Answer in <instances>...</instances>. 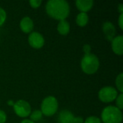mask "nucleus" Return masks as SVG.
<instances>
[{"label":"nucleus","instance_id":"1","mask_svg":"<svg viewBox=\"0 0 123 123\" xmlns=\"http://www.w3.org/2000/svg\"><path fill=\"white\" fill-rule=\"evenodd\" d=\"M45 10L50 17L61 21L69 15L70 6L65 0H50L46 3Z\"/></svg>","mask_w":123,"mask_h":123},{"label":"nucleus","instance_id":"2","mask_svg":"<svg viewBox=\"0 0 123 123\" xmlns=\"http://www.w3.org/2000/svg\"><path fill=\"white\" fill-rule=\"evenodd\" d=\"M101 118L103 123H121L123 121V112L117 107L107 106L102 110Z\"/></svg>","mask_w":123,"mask_h":123},{"label":"nucleus","instance_id":"3","mask_svg":"<svg viewBox=\"0 0 123 123\" xmlns=\"http://www.w3.org/2000/svg\"><path fill=\"white\" fill-rule=\"evenodd\" d=\"M82 71L86 74H93L97 71L99 67V61L97 56L92 53L85 54L81 61Z\"/></svg>","mask_w":123,"mask_h":123},{"label":"nucleus","instance_id":"4","mask_svg":"<svg viewBox=\"0 0 123 123\" xmlns=\"http://www.w3.org/2000/svg\"><path fill=\"white\" fill-rule=\"evenodd\" d=\"M58 109V102L55 97L48 96L41 103V112L43 115L50 117L56 113Z\"/></svg>","mask_w":123,"mask_h":123},{"label":"nucleus","instance_id":"5","mask_svg":"<svg viewBox=\"0 0 123 123\" xmlns=\"http://www.w3.org/2000/svg\"><path fill=\"white\" fill-rule=\"evenodd\" d=\"M117 96H118V93L117 89L110 86L102 88L98 93V97L99 100H101L105 103H109L113 102L115 99H116Z\"/></svg>","mask_w":123,"mask_h":123},{"label":"nucleus","instance_id":"6","mask_svg":"<svg viewBox=\"0 0 123 123\" xmlns=\"http://www.w3.org/2000/svg\"><path fill=\"white\" fill-rule=\"evenodd\" d=\"M15 114L20 117H27L31 113V106L25 100L20 99L14 102L13 106Z\"/></svg>","mask_w":123,"mask_h":123},{"label":"nucleus","instance_id":"7","mask_svg":"<svg viewBox=\"0 0 123 123\" xmlns=\"http://www.w3.org/2000/svg\"><path fill=\"white\" fill-rule=\"evenodd\" d=\"M84 119L81 117H75L74 114L68 110L61 111L58 117V123H83Z\"/></svg>","mask_w":123,"mask_h":123},{"label":"nucleus","instance_id":"8","mask_svg":"<svg viewBox=\"0 0 123 123\" xmlns=\"http://www.w3.org/2000/svg\"><path fill=\"white\" fill-rule=\"evenodd\" d=\"M28 43L31 47L36 49H39L44 45L45 39L40 32H32L29 35Z\"/></svg>","mask_w":123,"mask_h":123},{"label":"nucleus","instance_id":"9","mask_svg":"<svg viewBox=\"0 0 123 123\" xmlns=\"http://www.w3.org/2000/svg\"><path fill=\"white\" fill-rule=\"evenodd\" d=\"M102 30L107 39L110 41H112L113 38L115 37V32H116L115 25L111 22L107 21L104 22L103 26H102Z\"/></svg>","mask_w":123,"mask_h":123},{"label":"nucleus","instance_id":"10","mask_svg":"<svg viewBox=\"0 0 123 123\" xmlns=\"http://www.w3.org/2000/svg\"><path fill=\"white\" fill-rule=\"evenodd\" d=\"M112 49L113 52L119 55L123 53V36L118 35L112 40Z\"/></svg>","mask_w":123,"mask_h":123},{"label":"nucleus","instance_id":"11","mask_svg":"<svg viewBox=\"0 0 123 123\" xmlns=\"http://www.w3.org/2000/svg\"><path fill=\"white\" fill-rule=\"evenodd\" d=\"M19 26H20L21 30L24 32L30 33L33 30L34 23H33L32 19L30 17L26 16L21 19L20 23H19Z\"/></svg>","mask_w":123,"mask_h":123},{"label":"nucleus","instance_id":"12","mask_svg":"<svg viewBox=\"0 0 123 123\" xmlns=\"http://www.w3.org/2000/svg\"><path fill=\"white\" fill-rule=\"evenodd\" d=\"M94 5L93 0H77L76 1V6L81 12H86L89 11Z\"/></svg>","mask_w":123,"mask_h":123},{"label":"nucleus","instance_id":"13","mask_svg":"<svg viewBox=\"0 0 123 123\" xmlns=\"http://www.w3.org/2000/svg\"><path fill=\"white\" fill-rule=\"evenodd\" d=\"M58 32L62 35H66L70 31V24L66 19L59 22L57 26Z\"/></svg>","mask_w":123,"mask_h":123},{"label":"nucleus","instance_id":"14","mask_svg":"<svg viewBox=\"0 0 123 123\" xmlns=\"http://www.w3.org/2000/svg\"><path fill=\"white\" fill-rule=\"evenodd\" d=\"M89 21V16L86 12H80L76 19V24L80 27H84L87 25Z\"/></svg>","mask_w":123,"mask_h":123},{"label":"nucleus","instance_id":"15","mask_svg":"<svg viewBox=\"0 0 123 123\" xmlns=\"http://www.w3.org/2000/svg\"><path fill=\"white\" fill-rule=\"evenodd\" d=\"M30 120H32V122L35 123L37 122L39 120H40L43 117V113L40 110H35L32 112L30 113Z\"/></svg>","mask_w":123,"mask_h":123},{"label":"nucleus","instance_id":"16","mask_svg":"<svg viewBox=\"0 0 123 123\" xmlns=\"http://www.w3.org/2000/svg\"><path fill=\"white\" fill-rule=\"evenodd\" d=\"M115 84L117 88V90L120 92V93L123 92V74L120 73L119 75H117L116 80H115Z\"/></svg>","mask_w":123,"mask_h":123},{"label":"nucleus","instance_id":"17","mask_svg":"<svg viewBox=\"0 0 123 123\" xmlns=\"http://www.w3.org/2000/svg\"><path fill=\"white\" fill-rule=\"evenodd\" d=\"M84 122V123H102V120L98 117L90 116V117H87Z\"/></svg>","mask_w":123,"mask_h":123},{"label":"nucleus","instance_id":"18","mask_svg":"<svg viewBox=\"0 0 123 123\" xmlns=\"http://www.w3.org/2000/svg\"><path fill=\"white\" fill-rule=\"evenodd\" d=\"M116 105L118 109L122 110L123 109V93H120V95H118L116 98Z\"/></svg>","mask_w":123,"mask_h":123},{"label":"nucleus","instance_id":"19","mask_svg":"<svg viewBox=\"0 0 123 123\" xmlns=\"http://www.w3.org/2000/svg\"><path fill=\"white\" fill-rule=\"evenodd\" d=\"M6 13L5 12V10L0 7V27L4 23V22L6 21Z\"/></svg>","mask_w":123,"mask_h":123},{"label":"nucleus","instance_id":"20","mask_svg":"<svg viewBox=\"0 0 123 123\" xmlns=\"http://www.w3.org/2000/svg\"><path fill=\"white\" fill-rule=\"evenodd\" d=\"M29 3L32 8H38L42 4V1L41 0H30Z\"/></svg>","mask_w":123,"mask_h":123},{"label":"nucleus","instance_id":"21","mask_svg":"<svg viewBox=\"0 0 123 123\" xmlns=\"http://www.w3.org/2000/svg\"><path fill=\"white\" fill-rule=\"evenodd\" d=\"M6 121V113L0 110V123H4Z\"/></svg>","mask_w":123,"mask_h":123},{"label":"nucleus","instance_id":"22","mask_svg":"<svg viewBox=\"0 0 123 123\" xmlns=\"http://www.w3.org/2000/svg\"><path fill=\"white\" fill-rule=\"evenodd\" d=\"M83 50H84V52L85 53V54H89V53H91V50H92V48L90 46V45L89 44H86L84 45L83 47Z\"/></svg>","mask_w":123,"mask_h":123},{"label":"nucleus","instance_id":"23","mask_svg":"<svg viewBox=\"0 0 123 123\" xmlns=\"http://www.w3.org/2000/svg\"><path fill=\"white\" fill-rule=\"evenodd\" d=\"M118 23H119V26H120V29L123 30V13L120 14V15L119 17Z\"/></svg>","mask_w":123,"mask_h":123},{"label":"nucleus","instance_id":"24","mask_svg":"<svg viewBox=\"0 0 123 123\" xmlns=\"http://www.w3.org/2000/svg\"><path fill=\"white\" fill-rule=\"evenodd\" d=\"M118 10L120 12V14L123 13V4H120L118 6Z\"/></svg>","mask_w":123,"mask_h":123},{"label":"nucleus","instance_id":"25","mask_svg":"<svg viewBox=\"0 0 123 123\" xmlns=\"http://www.w3.org/2000/svg\"><path fill=\"white\" fill-rule=\"evenodd\" d=\"M21 123H34V122H32V120H27V119H25V120H23Z\"/></svg>","mask_w":123,"mask_h":123},{"label":"nucleus","instance_id":"26","mask_svg":"<svg viewBox=\"0 0 123 123\" xmlns=\"http://www.w3.org/2000/svg\"><path fill=\"white\" fill-rule=\"evenodd\" d=\"M7 105H9V106H14V101H12V100H9V101L7 102Z\"/></svg>","mask_w":123,"mask_h":123}]
</instances>
